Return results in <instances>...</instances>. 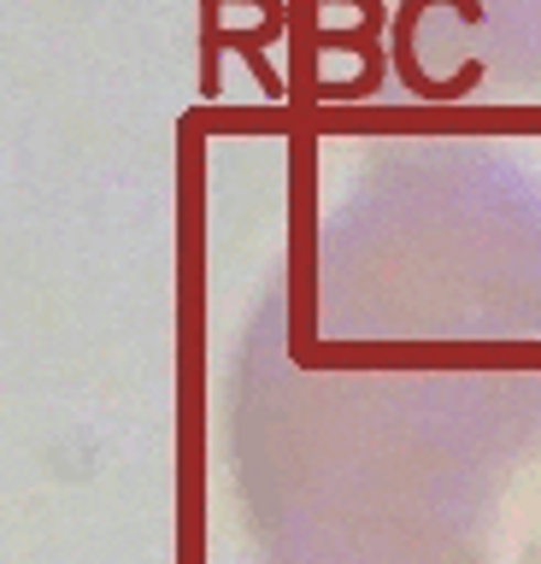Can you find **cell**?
Returning <instances> with one entry per match:
<instances>
[{
  "instance_id": "obj_1",
  "label": "cell",
  "mask_w": 541,
  "mask_h": 564,
  "mask_svg": "<svg viewBox=\"0 0 541 564\" xmlns=\"http://www.w3.org/2000/svg\"><path fill=\"white\" fill-rule=\"evenodd\" d=\"M435 7V0H407V7L394 12V70H400V83L412 88V95H424V100H453V95H465V88H477L483 83V65H465L453 83H430L424 70H418L412 59V24H418V12ZM447 7H459L465 24H483V0H447Z\"/></svg>"
}]
</instances>
